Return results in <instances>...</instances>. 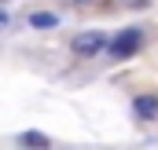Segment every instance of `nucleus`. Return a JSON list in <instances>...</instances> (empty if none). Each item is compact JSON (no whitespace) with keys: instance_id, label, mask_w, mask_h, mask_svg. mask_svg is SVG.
Listing matches in <instances>:
<instances>
[{"instance_id":"obj_3","label":"nucleus","mask_w":158,"mask_h":150,"mask_svg":"<svg viewBox=\"0 0 158 150\" xmlns=\"http://www.w3.org/2000/svg\"><path fill=\"white\" fill-rule=\"evenodd\" d=\"M136 113L147 117V121L158 117V99H155V95H136Z\"/></svg>"},{"instance_id":"obj_4","label":"nucleus","mask_w":158,"mask_h":150,"mask_svg":"<svg viewBox=\"0 0 158 150\" xmlns=\"http://www.w3.org/2000/svg\"><path fill=\"white\" fill-rule=\"evenodd\" d=\"M19 143H22V147H30V150H44V147H48V136H44V132H22V136H19Z\"/></svg>"},{"instance_id":"obj_6","label":"nucleus","mask_w":158,"mask_h":150,"mask_svg":"<svg viewBox=\"0 0 158 150\" xmlns=\"http://www.w3.org/2000/svg\"><path fill=\"white\" fill-rule=\"evenodd\" d=\"M7 18H11V15H7V11H0V26H7Z\"/></svg>"},{"instance_id":"obj_1","label":"nucleus","mask_w":158,"mask_h":150,"mask_svg":"<svg viewBox=\"0 0 158 150\" xmlns=\"http://www.w3.org/2000/svg\"><path fill=\"white\" fill-rule=\"evenodd\" d=\"M140 40H143V33H140V30H121L118 37L107 44V51H110L114 59H129L132 51H140Z\"/></svg>"},{"instance_id":"obj_5","label":"nucleus","mask_w":158,"mask_h":150,"mask_svg":"<svg viewBox=\"0 0 158 150\" xmlns=\"http://www.w3.org/2000/svg\"><path fill=\"white\" fill-rule=\"evenodd\" d=\"M30 26H37V30H52V26H59V18H55V15H40V11H33V15H30Z\"/></svg>"},{"instance_id":"obj_2","label":"nucleus","mask_w":158,"mask_h":150,"mask_svg":"<svg viewBox=\"0 0 158 150\" xmlns=\"http://www.w3.org/2000/svg\"><path fill=\"white\" fill-rule=\"evenodd\" d=\"M107 44H110V40L103 37V33L88 30V33H81V37H74V51H77V55H99V51H103Z\"/></svg>"},{"instance_id":"obj_7","label":"nucleus","mask_w":158,"mask_h":150,"mask_svg":"<svg viewBox=\"0 0 158 150\" xmlns=\"http://www.w3.org/2000/svg\"><path fill=\"white\" fill-rule=\"evenodd\" d=\"M125 4H129V7H136V4H147V0H125Z\"/></svg>"}]
</instances>
